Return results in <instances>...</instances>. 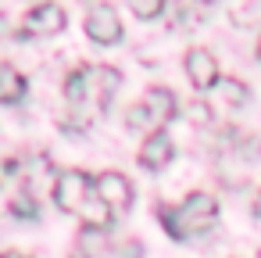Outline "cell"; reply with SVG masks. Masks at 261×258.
<instances>
[{"mask_svg":"<svg viewBox=\"0 0 261 258\" xmlns=\"http://www.w3.org/2000/svg\"><path fill=\"white\" fill-rule=\"evenodd\" d=\"M218 219V201L211 194H190L175 208H161V222L175 240H190L197 233H207Z\"/></svg>","mask_w":261,"mask_h":258,"instance_id":"1","label":"cell"},{"mask_svg":"<svg viewBox=\"0 0 261 258\" xmlns=\"http://www.w3.org/2000/svg\"><path fill=\"white\" fill-rule=\"evenodd\" d=\"M168 119H175V93L165 90V86H150L143 93V101H136L125 111L129 129H150V133H158V126L168 122Z\"/></svg>","mask_w":261,"mask_h":258,"instance_id":"2","label":"cell"},{"mask_svg":"<svg viewBox=\"0 0 261 258\" xmlns=\"http://www.w3.org/2000/svg\"><path fill=\"white\" fill-rule=\"evenodd\" d=\"M83 76H86V108H93V111L108 108L111 97H115L118 86H122L118 68H111V65H86ZM86 119H90V115H86Z\"/></svg>","mask_w":261,"mask_h":258,"instance_id":"3","label":"cell"},{"mask_svg":"<svg viewBox=\"0 0 261 258\" xmlns=\"http://www.w3.org/2000/svg\"><path fill=\"white\" fill-rule=\"evenodd\" d=\"M90 197H93V179H90L86 172L68 169V172H61V176L54 179V201H58L61 212H75V215H79Z\"/></svg>","mask_w":261,"mask_h":258,"instance_id":"4","label":"cell"},{"mask_svg":"<svg viewBox=\"0 0 261 258\" xmlns=\"http://www.w3.org/2000/svg\"><path fill=\"white\" fill-rule=\"evenodd\" d=\"M86 36H90L93 43H104V47L118 43V40H122L118 11H115L111 4H93L90 15H86Z\"/></svg>","mask_w":261,"mask_h":258,"instance_id":"5","label":"cell"},{"mask_svg":"<svg viewBox=\"0 0 261 258\" xmlns=\"http://www.w3.org/2000/svg\"><path fill=\"white\" fill-rule=\"evenodd\" d=\"M93 190L111 212H129V204H133V183L122 172H100L93 179Z\"/></svg>","mask_w":261,"mask_h":258,"instance_id":"6","label":"cell"},{"mask_svg":"<svg viewBox=\"0 0 261 258\" xmlns=\"http://www.w3.org/2000/svg\"><path fill=\"white\" fill-rule=\"evenodd\" d=\"M186 76H190V83L197 90L218 86V61H215V54L204 51V47H190L186 51Z\"/></svg>","mask_w":261,"mask_h":258,"instance_id":"7","label":"cell"},{"mask_svg":"<svg viewBox=\"0 0 261 258\" xmlns=\"http://www.w3.org/2000/svg\"><path fill=\"white\" fill-rule=\"evenodd\" d=\"M61 29H65V11L58 4H36L25 15V33H33V36H50Z\"/></svg>","mask_w":261,"mask_h":258,"instance_id":"8","label":"cell"},{"mask_svg":"<svg viewBox=\"0 0 261 258\" xmlns=\"http://www.w3.org/2000/svg\"><path fill=\"white\" fill-rule=\"evenodd\" d=\"M172 161V140H168V133H150L143 144H140V165L143 169H150V172H158V169H165Z\"/></svg>","mask_w":261,"mask_h":258,"instance_id":"9","label":"cell"},{"mask_svg":"<svg viewBox=\"0 0 261 258\" xmlns=\"http://www.w3.org/2000/svg\"><path fill=\"white\" fill-rule=\"evenodd\" d=\"M25 93V79L18 68H11L8 61H0V104H15Z\"/></svg>","mask_w":261,"mask_h":258,"instance_id":"10","label":"cell"},{"mask_svg":"<svg viewBox=\"0 0 261 258\" xmlns=\"http://www.w3.org/2000/svg\"><path fill=\"white\" fill-rule=\"evenodd\" d=\"M79 215H83V222H86L90 229H104V226L111 222V208L97 197V190H93V197L83 204V212H79Z\"/></svg>","mask_w":261,"mask_h":258,"instance_id":"11","label":"cell"},{"mask_svg":"<svg viewBox=\"0 0 261 258\" xmlns=\"http://www.w3.org/2000/svg\"><path fill=\"white\" fill-rule=\"evenodd\" d=\"M165 11V0H133V15L136 18H158Z\"/></svg>","mask_w":261,"mask_h":258,"instance_id":"12","label":"cell"},{"mask_svg":"<svg viewBox=\"0 0 261 258\" xmlns=\"http://www.w3.org/2000/svg\"><path fill=\"white\" fill-rule=\"evenodd\" d=\"M222 93H225L229 104H243V101H247V86H243L240 79H225V83H222Z\"/></svg>","mask_w":261,"mask_h":258,"instance_id":"13","label":"cell"},{"mask_svg":"<svg viewBox=\"0 0 261 258\" xmlns=\"http://www.w3.org/2000/svg\"><path fill=\"white\" fill-rule=\"evenodd\" d=\"M11 212L33 219V215H36V201H33V197H15V201H11Z\"/></svg>","mask_w":261,"mask_h":258,"instance_id":"14","label":"cell"},{"mask_svg":"<svg viewBox=\"0 0 261 258\" xmlns=\"http://www.w3.org/2000/svg\"><path fill=\"white\" fill-rule=\"evenodd\" d=\"M193 119H197L200 126H207V122H211V108H207V104H193Z\"/></svg>","mask_w":261,"mask_h":258,"instance_id":"15","label":"cell"},{"mask_svg":"<svg viewBox=\"0 0 261 258\" xmlns=\"http://www.w3.org/2000/svg\"><path fill=\"white\" fill-rule=\"evenodd\" d=\"M254 215H257V219H261V194H257V197H254Z\"/></svg>","mask_w":261,"mask_h":258,"instance_id":"16","label":"cell"},{"mask_svg":"<svg viewBox=\"0 0 261 258\" xmlns=\"http://www.w3.org/2000/svg\"><path fill=\"white\" fill-rule=\"evenodd\" d=\"M0 36H8V18L0 15Z\"/></svg>","mask_w":261,"mask_h":258,"instance_id":"17","label":"cell"},{"mask_svg":"<svg viewBox=\"0 0 261 258\" xmlns=\"http://www.w3.org/2000/svg\"><path fill=\"white\" fill-rule=\"evenodd\" d=\"M0 258H22V254H15V251H8V254H0Z\"/></svg>","mask_w":261,"mask_h":258,"instance_id":"18","label":"cell"},{"mask_svg":"<svg viewBox=\"0 0 261 258\" xmlns=\"http://www.w3.org/2000/svg\"><path fill=\"white\" fill-rule=\"evenodd\" d=\"M257 54H261V43H257Z\"/></svg>","mask_w":261,"mask_h":258,"instance_id":"19","label":"cell"}]
</instances>
